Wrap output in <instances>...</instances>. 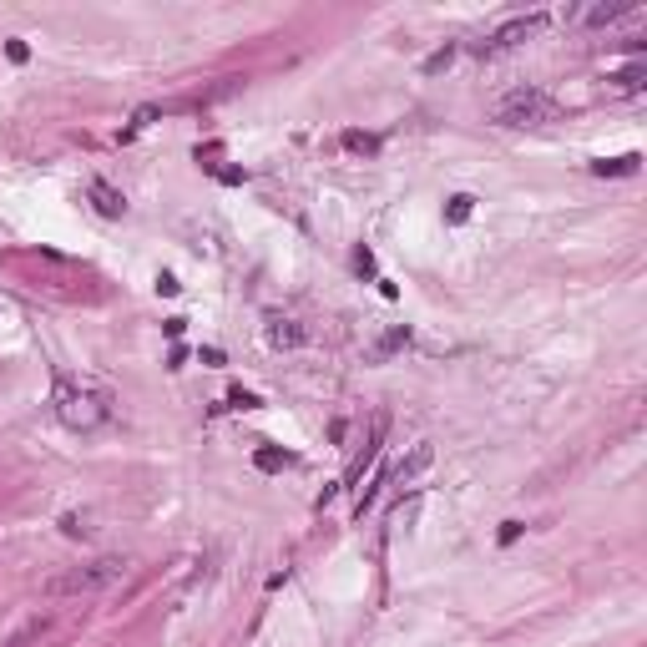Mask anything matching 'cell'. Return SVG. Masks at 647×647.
Returning <instances> with one entry per match:
<instances>
[{"instance_id":"obj_10","label":"cell","mask_w":647,"mask_h":647,"mask_svg":"<svg viewBox=\"0 0 647 647\" xmlns=\"http://www.w3.org/2000/svg\"><path fill=\"white\" fill-rule=\"evenodd\" d=\"M637 167H642V157H637V152H627V157H602V162H592V172H597V178H637Z\"/></svg>"},{"instance_id":"obj_13","label":"cell","mask_w":647,"mask_h":647,"mask_svg":"<svg viewBox=\"0 0 647 647\" xmlns=\"http://www.w3.org/2000/svg\"><path fill=\"white\" fill-rule=\"evenodd\" d=\"M470 213H476V198H470V193H455V198L445 203V223H455V228L470 223Z\"/></svg>"},{"instance_id":"obj_3","label":"cell","mask_w":647,"mask_h":647,"mask_svg":"<svg viewBox=\"0 0 647 647\" xmlns=\"http://www.w3.org/2000/svg\"><path fill=\"white\" fill-rule=\"evenodd\" d=\"M491 122L496 127H541V122H556V101L541 86H516L491 106Z\"/></svg>"},{"instance_id":"obj_8","label":"cell","mask_w":647,"mask_h":647,"mask_svg":"<svg viewBox=\"0 0 647 647\" xmlns=\"http://www.w3.org/2000/svg\"><path fill=\"white\" fill-rule=\"evenodd\" d=\"M304 339H309L304 324H293V319H268V344H273V349H299Z\"/></svg>"},{"instance_id":"obj_16","label":"cell","mask_w":647,"mask_h":647,"mask_svg":"<svg viewBox=\"0 0 647 647\" xmlns=\"http://www.w3.org/2000/svg\"><path fill=\"white\" fill-rule=\"evenodd\" d=\"M450 61H455V46H440L435 56H425V66H420V71H425V76H440Z\"/></svg>"},{"instance_id":"obj_14","label":"cell","mask_w":647,"mask_h":647,"mask_svg":"<svg viewBox=\"0 0 647 647\" xmlns=\"http://www.w3.org/2000/svg\"><path fill=\"white\" fill-rule=\"evenodd\" d=\"M344 147H349V152L375 157V152H379V137H375V132H344Z\"/></svg>"},{"instance_id":"obj_6","label":"cell","mask_w":647,"mask_h":647,"mask_svg":"<svg viewBox=\"0 0 647 647\" xmlns=\"http://www.w3.org/2000/svg\"><path fill=\"white\" fill-rule=\"evenodd\" d=\"M430 460H435V445H430V440H420L415 450H409V455H404V460H399V465L389 470V476H394L399 486H409L415 476H425V470H430Z\"/></svg>"},{"instance_id":"obj_18","label":"cell","mask_w":647,"mask_h":647,"mask_svg":"<svg viewBox=\"0 0 647 647\" xmlns=\"http://www.w3.org/2000/svg\"><path fill=\"white\" fill-rule=\"evenodd\" d=\"M6 56H11L16 66H26V61H31V46H26V41L16 36V41H6Z\"/></svg>"},{"instance_id":"obj_23","label":"cell","mask_w":647,"mask_h":647,"mask_svg":"<svg viewBox=\"0 0 647 647\" xmlns=\"http://www.w3.org/2000/svg\"><path fill=\"white\" fill-rule=\"evenodd\" d=\"M162 329H167V339H172V344H178V339H183V329H188V319H167Z\"/></svg>"},{"instance_id":"obj_7","label":"cell","mask_w":647,"mask_h":647,"mask_svg":"<svg viewBox=\"0 0 647 647\" xmlns=\"http://www.w3.org/2000/svg\"><path fill=\"white\" fill-rule=\"evenodd\" d=\"M632 11H637V0H602V6H586L581 11V26H612V21L632 16Z\"/></svg>"},{"instance_id":"obj_21","label":"cell","mask_w":647,"mask_h":647,"mask_svg":"<svg viewBox=\"0 0 647 647\" xmlns=\"http://www.w3.org/2000/svg\"><path fill=\"white\" fill-rule=\"evenodd\" d=\"M61 531H66L71 541H81V536H86V526H81V516H61Z\"/></svg>"},{"instance_id":"obj_4","label":"cell","mask_w":647,"mask_h":647,"mask_svg":"<svg viewBox=\"0 0 647 647\" xmlns=\"http://www.w3.org/2000/svg\"><path fill=\"white\" fill-rule=\"evenodd\" d=\"M546 26V16L541 11H531V16H516V21H506L501 31H491L481 46H476V56H501V51H511V46H521L526 36H536Z\"/></svg>"},{"instance_id":"obj_19","label":"cell","mask_w":647,"mask_h":647,"mask_svg":"<svg viewBox=\"0 0 647 647\" xmlns=\"http://www.w3.org/2000/svg\"><path fill=\"white\" fill-rule=\"evenodd\" d=\"M521 531H526V521H501V546L521 541Z\"/></svg>"},{"instance_id":"obj_5","label":"cell","mask_w":647,"mask_h":647,"mask_svg":"<svg viewBox=\"0 0 647 647\" xmlns=\"http://www.w3.org/2000/svg\"><path fill=\"white\" fill-rule=\"evenodd\" d=\"M86 198H91V208H96L101 218H122V213H127V198L116 193L106 178H91V183H86Z\"/></svg>"},{"instance_id":"obj_15","label":"cell","mask_w":647,"mask_h":647,"mask_svg":"<svg viewBox=\"0 0 647 647\" xmlns=\"http://www.w3.org/2000/svg\"><path fill=\"white\" fill-rule=\"evenodd\" d=\"M642 76H647V71H642V66H627V71H612V76H607V81H612V86H617V91H637V86H642Z\"/></svg>"},{"instance_id":"obj_2","label":"cell","mask_w":647,"mask_h":647,"mask_svg":"<svg viewBox=\"0 0 647 647\" xmlns=\"http://www.w3.org/2000/svg\"><path fill=\"white\" fill-rule=\"evenodd\" d=\"M127 571H132L127 556H101V561L71 566V571H61V576H46L41 592H46L51 602H61V597H96V592H106V586H116Z\"/></svg>"},{"instance_id":"obj_17","label":"cell","mask_w":647,"mask_h":647,"mask_svg":"<svg viewBox=\"0 0 647 647\" xmlns=\"http://www.w3.org/2000/svg\"><path fill=\"white\" fill-rule=\"evenodd\" d=\"M228 404H233V409H258V394H248L243 384H233V389H228Z\"/></svg>"},{"instance_id":"obj_12","label":"cell","mask_w":647,"mask_h":647,"mask_svg":"<svg viewBox=\"0 0 647 647\" xmlns=\"http://www.w3.org/2000/svg\"><path fill=\"white\" fill-rule=\"evenodd\" d=\"M288 460H293V455H288V450H278V445H258V450H253V465L263 470V476H273V470H283Z\"/></svg>"},{"instance_id":"obj_11","label":"cell","mask_w":647,"mask_h":647,"mask_svg":"<svg viewBox=\"0 0 647 647\" xmlns=\"http://www.w3.org/2000/svg\"><path fill=\"white\" fill-rule=\"evenodd\" d=\"M404 344H409V329H389V334H379V339H375V344L365 349V360H375V365H379V360H389V355H399V349H404Z\"/></svg>"},{"instance_id":"obj_20","label":"cell","mask_w":647,"mask_h":647,"mask_svg":"<svg viewBox=\"0 0 647 647\" xmlns=\"http://www.w3.org/2000/svg\"><path fill=\"white\" fill-rule=\"evenodd\" d=\"M355 268H360L365 278H375V253H370V248H355Z\"/></svg>"},{"instance_id":"obj_1","label":"cell","mask_w":647,"mask_h":647,"mask_svg":"<svg viewBox=\"0 0 647 647\" xmlns=\"http://www.w3.org/2000/svg\"><path fill=\"white\" fill-rule=\"evenodd\" d=\"M51 409L66 430H101L111 420V394L91 379H71V375H56L51 389Z\"/></svg>"},{"instance_id":"obj_22","label":"cell","mask_w":647,"mask_h":647,"mask_svg":"<svg viewBox=\"0 0 647 647\" xmlns=\"http://www.w3.org/2000/svg\"><path fill=\"white\" fill-rule=\"evenodd\" d=\"M178 288H183V283L172 278V273H157V293H167V299H172V293H178Z\"/></svg>"},{"instance_id":"obj_9","label":"cell","mask_w":647,"mask_h":647,"mask_svg":"<svg viewBox=\"0 0 647 647\" xmlns=\"http://www.w3.org/2000/svg\"><path fill=\"white\" fill-rule=\"evenodd\" d=\"M379 440H384V415H379V420L370 425V440H365V450L355 455V465H349V476H344V486H355V481H360V470H365V465H370V460L379 455Z\"/></svg>"}]
</instances>
